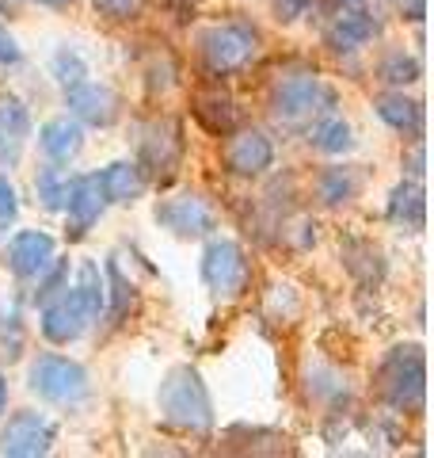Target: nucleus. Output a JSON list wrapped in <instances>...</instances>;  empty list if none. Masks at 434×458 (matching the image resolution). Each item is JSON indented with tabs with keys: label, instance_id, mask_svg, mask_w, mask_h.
Segmentation results:
<instances>
[{
	"label": "nucleus",
	"instance_id": "nucleus-1",
	"mask_svg": "<svg viewBox=\"0 0 434 458\" xmlns=\"http://www.w3.org/2000/svg\"><path fill=\"white\" fill-rule=\"evenodd\" d=\"M328 111H336V89L313 69H289L271 84V114L286 131H301Z\"/></svg>",
	"mask_w": 434,
	"mask_h": 458
},
{
	"label": "nucleus",
	"instance_id": "nucleus-2",
	"mask_svg": "<svg viewBox=\"0 0 434 458\" xmlns=\"http://www.w3.org/2000/svg\"><path fill=\"white\" fill-rule=\"evenodd\" d=\"M156 405H161L164 424L179 428V432L206 436L213 428V401H210L206 382H202L195 367H171L161 382Z\"/></svg>",
	"mask_w": 434,
	"mask_h": 458
},
{
	"label": "nucleus",
	"instance_id": "nucleus-3",
	"mask_svg": "<svg viewBox=\"0 0 434 458\" xmlns=\"http://www.w3.org/2000/svg\"><path fill=\"white\" fill-rule=\"evenodd\" d=\"M378 394L393 412H423L427 405V355L419 344H396L378 367Z\"/></svg>",
	"mask_w": 434,
	"mask_h": 458
},
{
	"label": "nucleus",
	"instance_id": "nucleus-4",
	"mask_svg": "<svg viewBox=\"0 0 434 458\" xmlns=\"http://www.w3.org/2000/svg\"><path fill=\"white\" fill-rule=\"evenodd\" d=\"M198 54L206 73L213 77H233L244 65L255 62L259 54V35L252 23L244 20H229V23H213L198 35Z\"/></svg>",
	"mask_w": 434,
	"mask_h": 458
},
{
	"label": "nucleus",
	"instance_id": "nucleus-5",
	"mask_svg": "<svg viewBox=\"0 0 434 458\" xmlns=\"http://www.w3.org/2000/svg\"><path fill=\"white\" fill-rule=\"evenodd\" d=\"M27 390L42 401H50V405H80L92 394V382H88V370L77 360L57 352H42L31 363V370H27Z\"/></svg>",
	"mask_w": 434,
	"mask_h": 458
},
{
	"label": "nucleus",
	"instance_id": "nucleus-6",
	"mask_svg": "<svg viewBox=\"0 0 434 458\" xmlns=\"http://www.w3.org/2000/svg\"><path fill=\"white\" fill-rule=\"evenodd\" d=\"M248 252L233 237H210L202 249V283L217 302H233L248 291Z\"/></svg>",
	"mask_w": 434,
	"mask_h": 458
},
{
	"label": "nucleus",
	"instance_id": "nucleus-7",
	"mask_svg": "<svg viewBox=\"0 0 434 458\" xmlns=\"http://www.w3.org/2000/svg\"><path fill=\"white\" fill-rule=\"evenodd\" d=\"M153 218L161 229L176 237H210L217 229V214L202 195L195 191H179V195H168L153 207Z\"/></svg>",
	"mask_w": 434,
	"mask_h": 458
},
{
	"label": "nucleus",
	"instance_id": "nucleus-8",
	"mask_svg": "<svg viewBox=\"0 0 434 458\" xmlns=\"http://www.w3.org/2000/svg\"><path fill=\"white\" fill-rule=\"evenodd\" d=\"M179 161H183V131H179V123L153 119L141 131V141H138V168L145 172V176L164 180V176H171V172L179 168Z\"/></svg>",
	"mask_w": 434,
	"mask_h": 458
},
{
	"label": "nucleus",
	"instance_id": "nucleus-9",
	"mask_svg": "<svg viewBox=\"0 0 434 458\" xmlns=\"http://www.w3.org/2000/svg\"><path fill=\"white\" fill-rule=\"evenodd\" d=\"M57 439V424L46 412L23 409L16 417H8V424L0 428V454L8 458H38L54 447Z\"/></svg>",
	"mask_w": 434,
	"mask_h": 458
},
{
	"label": "nucleus",
	"instance_id": "nucleus-10",
	"mask_svg": "<svg viewBox=\"0 0 434 458\" xmlns=\"http://www.w3.org/2000/svg\"><path fill=\"white\" fill-rule=\"evenodd\" d=\"M88 310L80 306V298L72 286H65V291H57L54 298H46L42 302V318H38V328L42 336H46L50 344H57V348H69V344H77L84 333H88Z\"/></svg>",
	"mask_w": 434,
	"mask_h": 458
},
{
	"label": "nucleus",
	"instance_id": "nucleus-11",
	"mask_svg": "<svg viewBox=\"0 0 434 458\" xmlns=\"http://www.w3.org/2000/svg\"><path fill=\"white\" fill-rule=\"evenodd\" d=\"M221 165L229 176L240 180H255L274 165V141L255 131V126H244V131H229V141L221 149Z\"/></svg>",
	"mask_w": 434,
	"mask_h": 458
},
{
	"label": "nucleus",
	"instance_id": "nucleus-12",
	"mask_svg": "<svg viewBox=\"0 0 434 458\" xmlns=\"http://www.w3.org/2000/svg\"><path fill=\"white\" fill-rule=\"evenodd\" d=\"M54 256H57V241L46 229H20L4 245V267L20 283H35L54 264Z\"/></svg>",
	"mask_w": 434,
	"mask_h": 458
},
{
	"label": "nucleus",
	"instance_id": "nucleus-13",
	"mask_svg": "<svg viewBox=\"0 0 434 458\" xmlns=\"http://www.w3.org/2000/svg\"><path fill=\"white\" fill-rule=\"evenodd\" d=\"M65 104H69L72 119L88 123V126H111L114 119H119V96H114L107 84H96L92 77L69 84V89H65Z\"/></svg>",
	"mask_w": 434,
	"mask_h": 458
},
{
	"label": "nucleus",
	"instance_id": "nucleus-14",
	"mask_svg": "<svg viewBox=\"0 0 434 458\" xmlns=\"http://www.w3.org/2000/svg\"><path fill=\"white\" fill-rule=\"evenodd\" d=\"M104 210H107V199H104V188H99L96 172L69 180L65 214H69V237H72V241L88 237V229L99 222V214H104Z\"/></svg>",
	"mask_w": 434,
	"mask_h": 458
},
{
	"label": "nucleus",
	"instance_id": "nucleus-15",
	"mask_svg": "<svg viewBox=\"0 0 434 458\" xmlns=\"http://www.w3.org/2000/svg\"><path fill=\"white\" fill-rule=\"evenodd\" d=\"M31 138V111L20 96H0V168H16Z\"/></svg>",
	"mask_w": 434,
	"mask_h": 458
},
{
	"label": "nucleus",
	"instance_id": "nucleus-16",
	"mask_svg": "<svg viewBox=\"0 0 434 458\" xmlns=\"http://www.w3.org/2000/svg\"><path fill=\"white\" fill-rule=\"evenodd\" d=\"M385 218L393 222L396 229H408V233H419L427 222V195H423V183L415 176L412 180H400L393 191H388V203H385Z\"/></svg>",
	"mask_w": 434,
	"mask_h": 458
},
{
	"label": "nucleus",
	"instance_id": "nucleus-17",
	"mask_svg": "<svg viewBox=\"0 0 434 458\" xmlns=\"http://www.w3.org/2000/svg\"><path fill=\"white\" fill-rule=\"evenodd\" d=\"M38 149L46 153V161L69 165L72 157L84 149V126L72 119V114H57V119L42 123V131H38Z\"/></svg>",
	"mask_w": 434,
	"mask_h": 458
},
{
	"label": "nucleus",
	"instance_id": "nucleus-18",
	"mask_svg": "<svg viewBox=\"0 0 434 458\" xmlns=\"http://www.w3.org/2000/svg\"><path fill=\"white\" fill-rule=\"evenodd\" d=\"M373 111H378V119L385 126H393L396 134L415 138V141L423 138V104L412 99V96H404V89L378 96V99H373Z\"/></svg>",
	"mask_w": 434,
	"mask_h": 458
},
{
	"label": "nucleus",
	"instance_id": "nucleus-19",
	"mask_svg": "<svg viewBox=\"0 0 434 458\" xmlns=\"http://www.w3.org/2000/svg\"><path fill=\"white\" fill-rule=\"evenodd\" d=\"M96 180H99V188H104L107 203L129 207L145 195V172L138 168V161H114L104 172H96Z\"/></svg>",
	"mask_w": 434,
	"mask_h": 458
},
{
	"label": "nucleus",
	"instance_id": "nucleus-20",
	"mask_svg": "<svg viewBox=\"0 0 434 458\" xmlns=\"http://www.w3.org/2000/svg\"><path fill=\"white\" fill-rule=\"evenodd\" d=\"M191 114L198 119L202 131H210V134H229V131H237V123H240V111L233 104V96H225L221 89L198 92L195 104H191Z\"/></svg>",
	"mask_w": 434,
	"mask_h": 458
},
{
	"label": "nucleus",
	"instance_id": "nucleus-21",
	"mask_svg": "<svg viewBox=\"0 0 434 458\" xmlns=\"http://www.w3.org/2000/svg\"><path fill=\"white\" fill-rule=\"evenodd\" d=\"M309 146L316 153H324V157H343V153L355 149V131H351V123L339 119L336 111H328V114H321V119L309 123Z\"/></svg>",
	"mask_w": 434,
	"mask_h": 458
},
{
	"label": "nucleus",
	"instance_id": "nucleus-22",
	"mask_svg": "<svg viewBox=\"0 0 434 458\" xmlns=\"http://www.w3.org/2000/svg\"><path fill=\"white\" fill-rule=\"evenodd\" d=\"M72 291H77L80 306L88 310V318H92V321L104 318V310H107V286H104V271H99L96 260H80Z\"/></svg>",
	"mask_w": 434,
	"mask_h": 458
},
{
	"label": "nucleus",
	"instance_id": "nucleus-23",
	"mask_svg": "<svg viewBox=\"0 0 434 458\" xmlns=\"http://www.w3.org/2000/svg\"><path fill=\"white\" fill-rule=\"evenodd\" d=\"M355 195H358L355 168L331 165V168H324L321 176H316V199H321L324 207H343V203H351Z\"/></svg>",
	"mask_w": 434,
	"mask_h": 458
},
{
	"label": "nucleus",
	"instance_id": "nucleus-24",
	"mask_svg": "<svg viewBox=\"0 0 434 458\" xmlns=\"http://www.w3.org/2000/svg\"><path fill=\"white\" fill-rule=\"evenodd\" d=\"M104 286H107V318L119 325L129 310H134V302H138V291H134V283H129L126 276H122V267L114 264V260H107L104 264Z\"/></svg>",
	"mask_w": 434,
	"mask_h": 458
},
{
	"label": "nucleus",
	"instance_id": "nucleus-25",
	"mask_svg": "<svg viewBox=\"0 0 434 458\" xmlns=\"http://www.w3.org/2000/svg\"><path fill=\"white\" fill-rule=\"evenodd\" d=\"M378 77L385 84H393V89H408V84H415L423 77V62L408 50H388L378 62Z\"/></svg>",
	"mask_w": 434,
	"mask_h": 458
},
{
	"label": "nucleus",
	"instance_id": "nucleus-26",
	"mask_svg": "<svg viewBox=\"0 0 434 458\" xmlns=\"http://www.w3.org/2000/svg\"><path fill=\"white\" fill-rule=\"evenodd\" d=\"M69 180L65 176V168L62 165H46V168H38V176H35V195H38V203L46 207V210H65V199H69Z\"/></svg>",
	"mask_w": 434,
	"mask_h": 458
},
{
	"label": "nucleus",
	"instance_id": "nucleus-27",
	"mask_svg": "<svg viewBox=\"0 0 434 458\" xmlns=\"http://www.w3.org/2000/svg\"><path fill=\"white\" fill-rule=\"evenodd\" d=\"M50 69H54V77H57V84L62 89H69V84H77V81H84L88 77V62L72 50V47H62L54 54V62H50Z\"/></svg>",
	"mask_w": 434,
	"mask_h": 458
},
{
	"label": "nucleus",
	"instance_id": "nucleus-28",
	"mask_svg": "<svg viewBox=\"0 0 434 458\" xmlns=\"http://www.w3.org/2000/svg\"><path fill=\"white\" fill-rule=\"evenodd\" d=\"M65 286H69V267H65V260H57L54 256V264L35 279V294L31 298L35 302H46V298H54L57 291H65Z\"/></svg>",
	"mask_w": 434,
	"mask_h": 458
},
{
	"label": "nucleus",
	"instance_id": "nucleus-29",
	"mask_svg": "<svg viewBox=\"0 0 434 458\" xmlns=\"http://www.w3.org/2000/svg\"><path fill=\"white\" fill-rule=\"evenodd\" d=\"M92 4H96V12H99L104 20L119 23V20H134V16H138L141 0H92Z\"/></svg>",
	"mask_w": 434,
	"mask_h": 458
},
{
	"label": "nucleus",
	"instance_id": "nucleus-30",
	"mask_svg": "<svg viewBox=\"0 0 434 458\" xmlns=\"http://www.w3.org/2000/svg\"><path fill=\"white\" fill-rule=\"evenodd\" d=\"M20 214V195L12 188V180L0 172V222H12Z\"/></svg>",
	"mask_w": 434,
	"mask_h": 458
},
{
	"label": "nucleus",
	"instance_id": "nucleus-31",
	"mask_svg": "<svg viewBox=\"0 0 434 458\" xmlns=\"http://www.w3.org/2000/svg\"><path fill=\"white\" fill-rule=\"evenodd\" d=\"M309 8H313V0H274V12H279V20H286V23L301 20Z\"/></svg>",
	"mask_w": 434,
	"mask_h": 458
},
{
	"label": "nucleus",
	"instance_id": "nucleus-32",
	"mask_svg": "<svg viewBox=\"0 0 434 458\" xmlns=\"http://www.w3.org/2000/svg\"><path fill=\"white\" fill-rule=\"evenodd\" d=\"M20 57H23L20 42L8 35V27H0V65H20Z\"/></svg>",
	"mask_w": 434,
	"mask_h": 458
},
{
	"label": "nucleus",
	"instance_id": "nucleus-33",
	"mask_svg": "<svg viewBox=\"0 0 434 458\" xmlns=\"http://www.w3.org/2000/svg\"><path fill=\"white\" fill-rule=\"evenodd\" d=\"M412 176L415 180L423 176V146H415V153H412Z\"/></svg>",
	"mask_w": 434,
	"mask_h": 458
},
{
	"label": "nucleus",
	"instance_id": "nucleus-34",
	"mask_svg": "<svg viewBox=\"0 0 434 458\" xmlns=\"http://www.w3.org/2000/svg\"><path fill=\"white\" fill-rule=\"evenodd\" d=\"M4 409H8V378L0 375V417H4Z\"/></svg>",
	"mask_w": 434,
	"mask_h": 458
},
{
	"label": "nucleus",
	"instance_id": "nucleus-35",
	"mask_svg": "<svg viewBox=\"0 0 434 458\" xmlns=\"http://www.w3.org/2000/svg\"><path fill=\"white\" fill-rule=\"evenodd\" d=\"M35 4H46V8H65V4H72V0H35Z\"/></svg>",
	"mask_w": 434,
	"mask_h": 458
}]
</instances>
